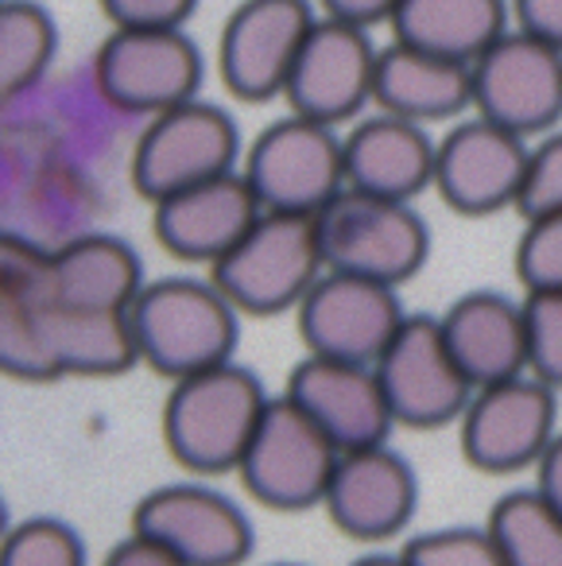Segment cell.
<instances>
[{
    "mask_svg": "<svg viewBox=\"0 0 562 566\" xmlns=\"http://www.w3.org/2000/svg\"><path fill=\"white\" fill-rule=\"evenodd\" d=\"M272 396L244 365L226 361L195 377L171 380L164 400V447L198 478L237 473Z\"/></svg>",
    "mask_w": 562,
    "mask_h": 566,
    "instance_id": "6da1fadb",
    "label": "cell"
},
{
    "mask_svg": "<svg viewBox=\"0 0 562 566\" xmlns=\"http://www.w3.org/2000/svg\"><path fill=\"white\" fill-rule=\"evenodd\" d=\"M140 349V365L167 380L195 377L214 365L233 361L241 338V311L226 300L218 283L206 275H164L144 283L128 307Z\"/></svg>",
    "mask_w": 562,
    "mask_h": 566,
    "instance_id": "7a4b0ae2",
    "label": "cell"
},
{
    "mask_svg": "<svg viewBox=\"0 0 562 566\" xmlns=\"http://www.w3.org/2000/svg\"><path fill=\"white\" fill-rule=\"evenodd\" d=\"M322 272L326 260L319 244V221L306 213L264 210L257 226L210 268V280L241 315L268 318L299 311Z\"/></svg>",
    "mask_w": 562,
    "mask_h": 566,
    "instance_id": "3957f363",
    "label": "cell"
},
{
    "mask_svg": "<svg viewBox=\"0 0 562 566\" xmlns=\"http://www.w3.org/2000/svg\"><path fill=\"white\" fill-rule=\"evenodd\" d=\"M319 244L330 272L399 287L430 256V229L412 202L345 187L319 213Z\"/></svg>",
    "mask_w": 562,
    "mask_h": 566,
    "instance_id": "277c9868",
    "label": "cell"
},
{
    "mask_svg": "<svg viewBox=\"0 0 562 566\" xmlns=\"http://www.w3.org/2000/svg\"><path fill=\"white\" fill-rule=\"evenodd\" d=\"M202 51L183 28H113L94 55L97 94L148 120L202 97Z\"/></svg>",
    "mask_w": 562,
    "mask_h": 566,
    "instance_id": "5b68a950",
    "label": "cell"
},
{
    "mask_svg": "<svg viewBox=\"0 0 562 566\" xmlns=\"http://www.w3.org/2000/svg\"><path fill=\"white\" fill-rule=\"evenodd\" d=\"M342 450L288 396H272L244 450L237 478L244 493L275 512L322 509Z\"/></svg>",
    "mask_w": 562,
    "mask_h": 566,
    "instance_id": "8992f818",
    "label": "cell"
},
{
    "mask_svg": "<svg viewBox=\"0 0 562 566\" xmlns=\"http://www.w3.org/2000/svg\"><path fill=\"white\" fill-rule=\"evenodd\" d=\"M241 175L264 210L319 218L345 190L342 136L337 128L288 113L249 144Z\"/></svg>",
    "mask_w": 562,
    "mask_h": 566,
    "instance_id": "52a82bcc",
    "label": "cell"
},
{
    "mask_svg": "<svg viewBox=\"0 0 562 566\" xmlns=\"http://www.w3.org/2000/svg\"><path fill=\"white\" fill-rule=\"evenodd\" d=\"M237 159H241L237 120L221 105L195 97L148 120L133 148V187L140 198L159 202L167 195L237 171Z\"/></svg>",
    "mask_w": 562,
    "mask_h": 566,
    "instance_id": "ba28073f",
    "label": "cell"
},
{
    "mask_svg": "<svg viewBox=\"0 0 562 566\" xmlns=\"http://www.w3.org/2000/svg\"><path fill=\"white\" fill-rule=\"evenodd\" d=\"M554 434H559V392L531 373L477 388L458 419L461 458L477 473L492 478L535 470Z\"/></svg>",
    "mask_w": 562,
    "mask_h": 566,
    "instance_id": "9c48e42d",
    "label": "cell"
},
{
    "mask_svg": "<svg viewBox=\"0 0 562 566\" xmlns=\"http://www.w3.org/2000/svg\"><path fill=\"white\" fill-rule=\"evenodd\" d=\"M373 369L388 396L396 427H415V431L458 423L477 392L446 346L443 323L430 315H407Z\"/></svg>",
    "mask_w": 562,
    "mask_h": 566,
    "instance_id": "30bf717a",
    "label": "cell"
},
{
    "mask_svg": "<svg viewBox=\"0 0 562 566\" xmlns=\"http://www.w3.org/2000/svg\"><path fill=\"white\" fill-rule=\"evenodd\" d=\"M473 113L523 136H547L562 120V51L508 28L473 63Z\"/></svg>",
    "mask_w": 562,
    "mask_h": 566,
    "instance_id": "8fae6325",
    "label": "cell"
},
{
    "mask_svg": "<svg viewBox=\"0 0 562 566\" xmlns=\"http://www.w3.org/2000/svg\"><path fill=\"white\" fill-rule=\"evenodd\" d=\"M404 318L407 311L399 303V287L330 272V268L295 311L306 354L357 365H376V357L388 349Z\"/></svg>",
    "mask_w": 562,
    "mask_h": 566,
    "instance_id": "7c38bea8",
    "label": "cell"
},
{
    "mask_svg": "<svg viewBox=\"0 0 562 566\" xmlns=\"http://www.w3.org/2000/svg\"><path fill=\"white\" fill-rule=\"evenodd\" d=\"M314 24L311 0H241L218 40V71L229 94L241 102L283 97Z\"/></svg>",
    "mask_w": 562,
    "mask_h": 566,
    "instance_id": "4fadbf2b",
    "label": "cell"
},
{
    "mask_svg": "<svg viewBox=\"0 0 562 566\" xmlns=\"http://www.w3.org/2000/svg\"><path fill=\"white\" fill-rule=\"evenodd\" d=\"M376 59L381 48L368 28L319 17L283 90L291 113L330 128L361 120V109L373 105L376 94Z\"/></svg>",
    "mask_w": 562,
    "mask_h": 566,
    "instance_id": "5bb4252c",
    "label": "cell"
},
{
    "mask_svg": "<svg viewBox=\"0 0 562 566\" xmlns=\"http://www.w3.org/2000/svg\"><path fill=\"white\" fill-rule=\"evenodd\" d=\"M528 159L531 144L523 136L473 113L438 140L435 190L466 218L516 210L528 179Z\"/></svg>",
    "mask_w": 562,
    "mask_h": 566,
    "instance_id": "9a60e30c",
    "label": "cell"
},
{
    "mask_svg": "<svg viewBox=\"0 0 562 566\" xmlns=\"http://www.w3.org/2000/svg\"><path fill=\"white\" fill-rule=\"evenodd\" d=\"M133 532L171 547L187 566H241L252 555V524L237 501L198 481H175L144 493Z\"/></svg>",
    "mask_w": 562,
    "mask_h": 566,
    "instance_id": "2e32d148",
    "label": "cell"
},
{
    "mask_svg": "<svg viewBox=\"0 0 562 566\" xmlns=\"http://www.w3.org/2000/svg\"><path fill=\"white\" fill-rule=\"evenodd\" d=\"M415 501H419V481L412 462L392 450V442H381V447L345 450L337 458L322 509L345 539L381 543L412 524Z\"/></svg>",
    "mask_w": 562,
    "mask_h": 566,
    "instance_id": "e0dca14e",
    "label": "cell"
},
{
    "mask_svg": "<svg viewBox=\"0 0 562 566\" xmlns=\"http://www.w3.org/2000/svg\"><path fill=\"white\" fill-rule=\"evenodd\" d=\"M283 396L295 408H303L334 439L342 454L361 447H381L392 439V427H396L373 365L306 354L288 373Z\"/></svg>",
    "mask_w": 562,
    "mask_h": 566,
    "instance_id": "ac0fdd59",
    "label": "cell"
},
{
    "mask_svg": "<svg viewBox=\"0 0 562 566\" xmlns=\"http://www.w3.org/2000/svg\"><path fill=\"white\" fill-rule=\"evenodd\" d=\"M264 213L241 171L152 202V233L175 260L214 268Z\"/></svg>",
    "mask_w": 562,
    "mask_h": 566,
    "instance_id": "d6986e66",
    "label": "cell"
},
{
    "mask_svg": "<svg viewBox=\"0 0 562 566\" xmlns=\"http://www.w3.org/2000/svg\"><path fill=\"white\" fill-rule=\"evenodd\" d=\"M345 148V187L368 190V195L412 202L415 195L435 187L438 140L415 120L396 113H373L353 120L342 136Z\"/></svg>",
    "mask_w": 562,
    "mask_h": 566,
    "instance_id": "ffe728a7",
    "label": "cell"
},
{
    "mask_svg": "<svg viewBox=\"0 0 562 566\" xmlns=\"http://www.w3.org/2000/svg\"><path fill=\"white\" fill-rule=\"evenodd\" d=\"M454 361L473 388L528 373V315L523 300L504 292H466L438 315Z\"/></svg>",
    "mask_w": 562,
    "mask_h": 566,
    "instance_id": "44dd1931",
    "label": "cell"
},
{
    "mask_svg": "<svg viewBox=\"0 0 562 566\" xmlns=\"http://www.w3.org/2000/svg\"><path fill=\"white\" fill-rule=\"evenodd\" d=\"M373 105L423 128L454 120L473 109V66L392 40L376 59Z\"/></svg>",
    "mask_w": 562,
    "mask_h": 566,
    "instance_id": "7402d4cb",
    "label": "cell"
},
{
    "mask_svg": "<svg viewBox=\"0 0 562 566\" xmlns=\"http://www.w3.org/2000/svg\"><path fill=\"white\" fill-rule=\"evenodd\" d=\"M144 283L136 249L113 233H82L48 256V295L66 307L128 311Z\"/></svg>",
    "mask_w": 562,
    "mask_h": 566,
    "instance_id": "603a6c76",
    "label": "cell"
},
{
    "mask_svg": "<svg viewBox=\"0 0 562 566\" xmlns=\"http://www.w3.org/2000/svg\"><path fill=\"white\" fill-rule=\"evenodd\" d=\"M40 326L55 377H121L140 365L128 311L40 303Z\"/></svg>",
    "mask_w": 562,
    "mask_h": 566,
    "instance_id": "cb8c5ba5",
    "label": "cell"
},
{
    "mask_svg": "<svg viewBox=\"0 0 562 566\" xmlns=\"http://www.w3.org/2000/svg\"><path fill=\"white\" fill-rule=\"evenodd\" d=\"M512 28V0H399L392 40L473 66Z\"/></svg>",
    "mask_w": 562,
    "mask_h": 566,
    "instance_id": "d4e9b609",
    "label": "cell"
},
{
    "mask_svg": "<svg viewBox=\"0 0 562 566\" xmlns=\"http://www.w3.org/2000/svg\"><path fill=\"white\" fill-rule=\"evenodd\" d=\"M508 566H562V512L531 489H512L485 520Z\"/></svg>",
    "mask_w": 562,
    "mask_h": 566,
    "instance_id": "484cf974",
    "label": "cell"
},
{
    "mask_svg": "<svg viewBox=\"0 0 562 566\" xmlns=\"http://www.w3.org/2000/svg\"><path fill=\"white\" fill-rule=\"evenodd\" d=\"M59 55V24L35 0L0 4V94L20 97L40 86Z\"/></svg>",
    "mask_w": 562,
    "mask_h": 566,
    "instance_id": "4316f807",
    "label": "cell"
},
{
    "mask_svg": "<svg viewBox=\"0 0 562 566\" xmlns=\"http://www.w3.org/2000/svg\"><path fill=\"white\" fill-rule=\"evenodd\" d=\"M0 566H86V543L55 516H32L4 535Z\"/></svg>",
    "mask_w": 562,
    "mask_h": 566,
    "instance_id": "83f0119b",
    "label": "cell"
},
{
    "mask_svg": "<svg viewBox=\"0 0 562 566\" xmlns=\"http://www.w3.org/2000/svg\"><path fill=\"white\" fill-rule=\"evenodd\" d=\"M407 566H508L489 527H430L404 543Z\"/></svg>",
    "mask_w": 562,
    "mask_h": 566,
    "instance_id": "f1b7e54d",
    "label": "cell"
},
{
    "mask_svg": "<svg viewBox=\"0 0 562 566\" xmlns=\"http://www.w3.org/2000/svg\"><path fill=\"white\" fill-rule=\"evenodd\" d=\"M512 264L516 280L523 283V295L562 292V210L523 218Z\"/></svg>",
    "mask_w": 562,
    "mask_h": 566,
    "instance_id": "f546056e",
    "label": "cell"
},
{
    "mask_svg": "<svg viewBox=\"0 0 562 566\" xmlns=\"http://www.w3.org/2000/svg\"><path fill=\"white\" fill-rule=\"evenodd\" d=\"M528 315V373L562 392V292L523 295Z\"/></svg>",
    "mask_w": 562,
    "mask_h": 566,
    "instance_id": "4dcf8cb0",
    "label": "cell"
},
{
    "mask_svg": "<svg viewBox=\"0 0 562 566\" xmlns=\"http://www.w3.org/2000/svg\"><path fill=\"white\" fill-rule=\"evenodd\" d=\"M554 210H562V128H551L543 140L531 144L528 179H523V195L516 206L520 218Z\"/></svg>",
    "mask_w": 562,
    "mask_h": 566,
    "instance_id": "1f68e13d",
    "label": "cell"
},
{
    "mask_svg": "<svg viewBox=\"0 0 562 566\" xmlns=\"http://www.w3.org/2000/svg\"><path fill=\"white\" fill-rule=\"evenodd\" d=\"M113 28H183L198 0H97Z\"/></svg>",
    "mask_w": 562,
    "mask_h": 566,
    "instance_id": "d6a6232c",
    "label": "cell"
},
{
    "mask_svg": "<svg viewBox=\"0 0 562 566\" xmlns=\"http://www.w3.org/2000/svg\"><path fill=\"white\" fill-rule=\"evenodd\" d=\"M512 28L562 51V0H512Z\"/></svg>",
    "mask_w": 562,
    "mask_h": 566,
    "instance_id": "836d02e7",
    "label": "cell"
},
{
    "mask_svg": "<svg viewBox=\"0 0 562 566\" xmlns=\"http://www.w3.org/2000/svg\"><path fill=\"white\" fill-rule=\"evenodd\" d=\"M102 566H187L171 547H164L159 539L144 532H128L125 539H117L110 547Z\"/></svg>",
    "mask_w": 562,
    "mask_h": 566,
    "instance_id": "e575fe53",
    "label": "cell"
},
{
    "mask_svg": "<svg viewBox=\"0 0 562 566\" xmlns=\"http://www.w3.org/2000/svg\"><path fill=\"white\" fill-rule=\"evenodd\" d=\"M319 4L326 17L345 20V24H357V28L392 24V17L399 9V0H319Z\"/></svg>",
    "mask_w": 562,
    "mask_h": 566,
    "instance_id": "d590c367",
    "label": "cell"
},
{
    "mask_svg": "<svg viewBox=\"0 0 562 566\" xmlns=\"http://www.w3.org/2000/svg\"><path fill=\"white\" fill-rule=\"evenodd\" d=\"M535 489L562 512V431L554 434V442L547 447V454L535 465Z\"/></svg>",
    "mask_w": 562,
    "mask_h": 566,
    "instance_id": "8d00e7d4",
    "label": "cell"
},
{
    "mask_svg": "<svg viewBox=\"0 0 562 566\" xmlns=\"http://www.w3.org/2000/svg\"><path fill=\"white\" fill-rule=\"evenodd\" d=\"M350 566H407V558L399 555H388V551H373V555H361L357 563H350Z\"/></svg>",
    "mask_w": 562,
    "mask_h": 566,
    "instance_id": "74e56055",
    "label": "cell"
},
{
    "mask_svg": "<svg viewBox=\"0 0 562 566\" xmlns=\"http://www.w3.org/2000/svg\"><path fill=\"white\" fill-rule=\"evenodd\" d=\"M268 566H303V563H268Z\"/></svg>",
    "mask_w": 562,
    "mask_h": 566,
    "instance_id": "f35d334b",
    "label": "cell"
}]
</instances>
